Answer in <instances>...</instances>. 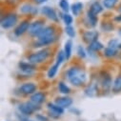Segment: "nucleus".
Masks as SVG:
<instances>
[{
    "label": "nucleus",
    "mask_w": 121,
    "mask_h": 121,
    "mask_svg": "<svg viewBox=\"0 0 121 121\" xmlns=\"http://www.w3.org/2000/svg\"><path fill=\"white\" fill-rule=\"evenodd\" d=\"M65 32H66V34H67V35L69 36V37H74V35H75V31H74V29H73V26H66V28H65Z\"/></svg>",
    "instance_id": "30"
},
{
    "label": "nucleus",
    "mask_w": 121,
    "mask_h": 121,
    "mask_svg": "<svg viewBox=\"0 0 121 121\" xmlns=\"http://www.w3.org/2000/svg\"><path fill=\"white\" fill-rule=\"evenodd\" d=\"M59 66H60V65H58V64L55 63L54 65H52V66L50 68V70L48 71V77H49V78H53V77L55 76V74H56V73H57V71H58Z\"/></svg>",
    "instance_id": "26"
},
{
    "label": "nucleus",
    "mask_w": 121,
    "mask_h": 121,
    "mask_svg": "<svg viewBox=\"0 0 121 121\" xmlns=\"http://www.w3.org/2000/svg\"><path fill=\"white\" fill-rule=\"evenodd\" d=\"M48 110H49V113L51 114V116H52L54 118H58L64 112L63 108L59 107L58 105L53 104V103H49L48 104Z\"/></svg>",
    "instance_id": "6"
},
{
    "label": "nucleus",
    "mask_w": 121,
    "mask_h": 121,
    "mask_svg": "<svg viewBox=\"0 0 121 121\" xmlns=\"http://www.w3.org/2000/svg\"><path fill=\"white\" fill-rule=\"evenodd\" d=\"M41 13H42V14H44L46 17H48L52 21H54V22H57L58 21V15H57L56 12L52 8L48 7V6H45V7H43L41 9Z\"/></svg>",
    "instance_id": "7"
},
{
    "label": "nucleus",
    "mask_w": 121,
    "mask_h": 121,
    "mask_svg": "<svg viewBox=\"0 0 121 121\" xmlns=\"http://www.w3.org/2000/svg\"><path fill=\"white\" fill-rule=\"evenodd\" d=\"M59 7L61 8V10L65 13H68L69 10H70V5H69V2L68 0H60L59 2Z\"/></svg>",
    "instance_id": "28"
},
{
    "label": "nucleus",
    "mask_w": 121,
    "mask_h": 121,
    "mask_svg": "<svg viewBox=\"0 0 121 121\" xmlns=\"http://www.w3.org/2000/svg\"><path fill=\"white\" fill-rule=\"evenodd\" d=\"M72 49H73V43L71 40H68L65 43V47H64V52L66 55V59H70L72 56Z\"/></svg>",
    "instance_id": "20"
},
{
    "label": "nucleus",
    "mask_w": 121,
    "mask_h": 121,
    "mask_svg": "<svg viewBox=\"0 0 121 121\" xmlns=\"http://www.w3.org/2000/svg\"><path fill=\"white\" fill-rule=\"evenodd\" d=\"M20 92L23 95H34L36 91V85L34 83H25L20 87Z\"/></svg>",
    "instance_id": "8"
},
{
    "label": "nucleus",
    "mask_w": 121,
    "mask_h": 121,
    "mask_svg": "<svg viewBox=\"0 0 121 121\" xmlns=\"http://www.w3.org/2000/svg\"><path fill=\"white\" fill-rule=\"evenodd\" d=\"M52 35H54V29L51 26L49 27H45L42 32L38 35L37 38H43V37H47V36H52Z\"/></svg>",
    "instance_id": "17"
},
{
    "label": "nucleus",
    "mask_w": 121,
    "mask_h": 121,
    "mask_svg": "<svg viewBox=\"0 0 121 121\" xmlns=\"http://www.w3.org/2000/svg\"><path fill=\"white\" fill-rule=\"evenodd\" d=\"M103 48H104L103 44H102V43H100L98 40L94 41L93 43H91V44H90V46H89V50L93 51V52H98V51L102 50Z\"/></svg>",
    "instance_id": "21"
},
{
    "label": "nucleus",
    "mask_w": 121,
    "mask_h": 121,
    "mask_svg": "<svg viewBox=\"0 0 121 121\" xmlns=\"http://www.w3.org/2000/svg\"><path fill=\"white\" fill-rule=\"evenodd\" d=\"M82 8H83V4L80 3V2L74 3V4H73L72 7H71L72 12H73V13L74 16H77V15L80 13V12L82 11Z\"/></svg>",
    "instance_id": "22"
},
{
    "label": "nucleus",
    "mask_w": 121,
    "mask_h": 121,
    "mask_svg": "<svg viewBox=\"0 0 121 121\" xmlns=\"http://www.w3.org/2000/svg\"><path fill=\"white\" fill-rule=\"evenodd\" d=\"M118 0H103V6L106 9H112L116 3H117Z\"/></svg>",
    "instance_id": "27"
},
{
    "label": "nucleus",
    "mask_w": 121,
    "mask_h": 121,
    "mask_svg": "<svg viewBox=\"0 0 121 121\" xmlns=\"http://www.w3.org/2000/svg\"><path fill=\"white\" fill-rule=\"evenodd\" d=\"M31 101L35 105H40L45 101V95L43 93H35L31 96Z\"/></svg>",
    "instance_id": "14"
},
{
    "label": "nucleus",
    "mask_w": 121,
    "mask_h": 121,
    "mask_svg": "<svg viewBox=\"0 0 121 121\" xmlns=\"http://www.w3.org/2000/svg\"><path fill=\"white\" fill-rule=\"evenodd\" d=\"M35 1L37 4H42V3H45V2H47L48 0H35Z\"/></svg>",
    "instance_id": "37"
},
{
    "label": "nucleus",
    "mask_w": 121,
    "mask_h": 121,
    "mask_svg": "<svg viewBox=\"0 0 121 121\" xmlns=\"http://www.w3.org/2000/svg\"><path fill=\"white\" fill-rule=\"evenodd\" d=\"M91 13H93L94 14L97 15L98 13H100L102 11H103V7L101 6V4L99 2H94L90 7V10H89Z\"/></svg>",
    "instance_id": "19"
},
{
    "label": "nucleus",
    "mask_w": 121,
    "mask_h": 121,
    "mask_svg": "<svg viewBox=\"0 0 121 121\" xmlns=\"http://www.w3.org/2000/svg\"><path fill=\"white\" fill-rule=\"evenodd\" d=\"M118 11L121 13V3H120V5H119V8H118Z\"/></svg>",
    "instance_id": "39"
},
{
    "label": "nucleus",
    "mask_w": 121,
    "mask_h": 121,
    "mask_svg": "<svg viewBox=\"0 0 121 121\" xmlns=\"http://www.w3.org/2000/svg\"><path fill=\"white\" fill-rule=\"evenodd\" d=\"M18 67L23 73L27 74H32L34 70L35 69V66L33 63H27V62H19Z\"/></svg>",
    "instance_id": "13"
},
{
    "label": "nucleus",
    "mask_w": 121,
    "mask_h": 121,
    "mask_svg": "<svg viewBox=\"0 0 121 121\" xmlns=\"http://www.w3.org/2000/svg\"><path fill=\"white\" fill-rule=\"evenodd\" d=\"M117 54V50L114 48H111V47H107L104 50V55L107 57H113Z\"/></svg>",
    "instance_id": "25"
},
{
    "label": "nucleus",
    "mask_w": 121,
    "mask_h": 121,
    "mask_svg": "<svg viewBox=\"0 0 121 121\" xmlns=\"http://www.w3.org/2000/svg\"><path fill=\"white\" fill-rule=\"evenodd\" d=\"M20 11H21L22 13H25V14H35L37 13L36 8H35L31 4H25V5H23L21 7Z\"/></svg>",
    "instance_id": "16"
},
{
    "label": "nucleus",
    "mask_w": 121,
    "mask_h": 121,
    "mask_svg": "<svg viewBox=\"0 0 121 121\" xmlns=\"http://www.w3.org/2000/svg\"><path fill=\"white\" fill-rule=\"evenodd\" d=\"M102 29H105V31L107 32H110L111 30L112 29V26L109 23H105V25H102Z\"/></svg>",
    "instance_id": "34"
},
{
    "label": "nucleus",
    "mask_w": 121,
    "mask_h": 121,
    "mask_svg": "<svg viewBox=\"0 0 121 121\" xmlns=\"http://www.w3.org/2000/svg\"><path fill=\"white\" fill-rule=\"evenodd\" d=\"M67 78L73 86L80 87L86 82L87 75L82 69L77 67H73L69 69V71L67 72Z\"/></svg>",
    "instance_id": "1"
},
{
    "label": "nucleus",
    "mask_w": 121,
    "mask_h": 121,
    "mask_svg": "<svg viewBox=\"0 0 121 121\" xmlns=\"http://www.w3.org/2000/svg\"><path fill=\"white\" fill-rule=\"evenodd\" d=\"M58 90H59V92L61 94H63V95H68L71 92L70 88L64 82H59L58 83Z\"/></svg>",
    "instance_id": "24"
},
{
    "label": "nucleus",
    "mask_w": 121,
    "mask_h": 121,
    "mask_svg": "<svg viewBox=\"0 0 121 121\" xmlns=\"http://www.w3.org/2000/svg\"><path fill=\"white\" fill-rule=\"evenodd\" d=\"M112 91L115 94H118L121 92V75H118L114 79L112 86Z\"/></svg>",
    "instance_id": "18"
},
{
    "label": "nucleus",
    "mask_w": 121,
    "mask_h": 121,
    "mask_svg": "<svg viewBox=\"0 0 121 121\" xmlns=\"http://www.w3.org/2000/svg\"><path fill=\"white\" fill-rule=\"evenodd\" d=\"M118 46H119V42H118V40H116V39L111 40V41L108 43V47H111V48L116 49V48H118Z\"/></svg>",
    "instance_id": "32"
},
{
    "label": "nucleus",
    "mask_w": 121,
    "mask_h": 121,
    "mask_svg": "<svg viewBox=\"0 0 121 121\" xmlns=\"http://www.w3.org/2000/svg\"><path fill=\"white\" fill-rule=\"evenodd\" d=\"M101 83H102L103 88L106 91H108L111 88V86H112V78H111V76H110L109 73H104V74L101 77Z\"/></svg>",
    "instance_id": "15"
},
{
    "label": "nucleus",
    "mask_w": 121,
    "mask_h": 121,
    "mask_svg": "<svg viewBox=\"0 0 121 121\" xmlns=\"http://www.w3.org/2000/svg\"><path fill=\"white\" fill-rule=\"evenodd\" d=\"M44 22L42 20H36L33 23H31L30 25V28H29V34L31 35L32 36H35V37H37L38 35L42 32V30L44 29Z\"/></svg>",
    "instance_id": "3"
},
{
    "label": "nucleus",
    "mask_w": 121,
    "mask_h": 121,
    "mask_svg": "<svg viewBox=\"0 0 121 121\" xmlns=\"http://www.w3.org/2000/svg\"><path fill=\"white\" fill-rule=\"evenodd\" d=\"M118 35H119L121 36V28H120V29L118 30Z\"/></svg>",
    "instance_id": "38"
},
{
    "label": "nucleus",
    "mask_w": 121,
    "mask_h": 121,
    "mask_svg": "<svg viewBox=\"0 0 121 121\" xmlns=\"http://www.w3.org/2000/svg\"><path fill=\"white\" fill-rule=\"evenodd\" d=\"M17 15L15 13H9L2 17L1 19V27L3 29H10L13 27L17 23Z\"/></svg>",
    "instance_id": "4"
},
{
    "label": "nucleus",
    "mask_w": 121,
    "mask_h": 121,
    "mask_svg": "<svg viewBox=\"0 0 121 121\" xmlns=\"http://www.w3.org/2000/svg\"><path fill=\"white\" fill-rule=\"evenodd\" d=\"M73 20V19L72 15L69 14L68 13H66L63 15V21H64V23L66 24V26H70V25H72Z\"/></svg>",
    "instance_id": "31"
},
{
    "label": "nucleus",
    "mask_w": 121,
    "mask_h": 121,
    "mask_svg": "<svg viewBox=\"0 0 121 121\" xmlns=\"http://www.w3.org/2000/svg\"><path fill=\"white\" fill-rule=\"evenodd\" d=\"M118 48H119V49H121V43L119 44V46H118Z\"/></svg>",
    "instance_id": "40"
},
{
    "label": "nucleus",
    "mask_w": 121,
    "mask_h": 121,
    "mask_svg": "<svg viewBox=\"0 0 121 121\" xmlns=\"http://www.w3.org/2000/svg\"><path fill=\"white\" fill-rule=\"evenodd\" d=\"M77 53H78V56H80L81 58H85L86 57V52L81 46H79L77 48Z\"/></svg>",
    "instance_id": "33"
},
{
    "label": "nucleus",
    "mask_w": 121,
    "mask_h": 121,
    "mask_svg": "<svg viewBox=\"0 0 121 121\" xmlns=\"http://www.w3.org/2000/svg\"><path fill=\"white\" fill-rule=\"evenodd\" d=\"M38 105H35V103H33L32 101L31 102H26V103H22L18 106V109L20 111L21 113H23L24 115H31L35 110Z\"/></svg>",
    "instance_id": "5"
},
{
    "label": "nucleus",
    "mask_w": 121,
    "mask_h": 121,
    "mask_svg": "<svg viewBox=\"0 0 121 121\" xmlns=\"http://www.w3.org/2000/svg\"><path fill=\"white\" fill-rule=\"evenodd\" d=\"M64 59H66V55H65V52L63 51H60L58 53H57V56H56V64L58 65H61L64 61Z\"/></svg>",
    "instance_id": "29"
},
{
    "label": "nucleus",
    "mask_w": 121,
    "mask_h": 121,
    "mask_svg": "<svg viewBox=\"0 0 121 121\" xmlns=\"http://www.w3.org/2000/svg\"><path fill=\"white\" fill-rule=\"evenodd\" d=\"M26 121H30V120H26Z\"/></svg>",
    "instance_id": "41"
},
{
    "label": "nucleus",
    "mask_w": 121,
    "mask_h": 121,
    "mask_svg": "<svg viewBox=\"0 0 121 121\" xmlns=\"http://www.w3.org/2000/svg\"><path fill=\"white\" fill-rule=\"evenodd\" d=\"M51 54V51L49 49H43L39 52H34L31 55L28 56V60L30 63L33 64H40L48 59V57Z\"/></svg>",
    "instance_id": "2"
},
{
    "label": "nucleus",
    "mask_w": 121,
    "mask_h": 121,
    "mask_svg": "<svg viewBox=\"0 0 121 121\" xmlns=\"http://www.w3.org/2000/svg\"><path fill=\"white\" fill-rule=\"evenodd\" d=\"M87 17H88V21L90 23V25L92 27H95L97 23V17L95 14H94L93 13H91L90 11H88L87 13Z\"/></svg>",
    "instance_id": "23"
},
{
    "label": "nucleus",
    "mask_w": 121,
    "mask_h": 121,
    "mask_svg": "<svg viewBox=\"0 0 121 121\" xmlns=\"http://www.w3.org/2000/svg\"><path fill=\"white\" fill-rule=\"evenodd\" d=\"M114 21H116V22H121V14L115 16V17H114Z\"/></svg>",
    "instance_id": "36"
},
{
    "label": "nucleus",
    "mask_w": 121,
    "mask_h": 121,
    "mask_svg": "<svg viewBox=\"0 0 121 121\" xmlns=\"http://www.w3.org/2000/svg\"><path fill=\"white\" fill-rule=\"evenodd\" d=\"M55 104L58 105L59 107H61L63 109L65 108H69L72 106L73 104V99L71 97H67V96H64V97H58L55 99Z\"/></svg>",
    "instance_id": "12"
},
{
    "label": "nucleus",
    "mask_w": 121,
    "mask_h": 121,
    "mask_svg": "<svg viewBox=\"0 0 121 121\" xmlns=\"http://www.w3.org/2000/svg\"><path fill=\"white\" fill-rule=\"evenodd\" d=\"M37 119H39L40 121H48V118H47V117L42 116V115H40V114L37 115Z\"/></svg>",
    "instance_id": "35"
},
{
    "label": "nucleus",
    "mask_w": 121,
    "mask_h": 121,
    "mask_svg": "<svg viewBox=\"0 0 121 121\" xmlns=\"http://www.w3.org/2000/svg\"><path fill=\"white\" fill-rule=\"evenodd\" d=\"M56 40L55 35H52V36H47V37H43V38H38L37 41L35 42V46L34 47H44L47 45H50L52 43H53Z\"/></svg>",
    "instance_id": "9"
},
{
    "label": "nucleus",
    "mask_w": 121,
    "mask_h": 121,
    "mask_svg": "<svg viewBox=\"0 0 121 121\" xmlns=\"http://www.w3.org/2000/svg\"><path fill=\"white\" fill-rule=\"evenodd\" d=\"M83 38H84V41L91 44L93 43L94 41H96L97 38H98V33L95 32V31H87L84 33L83 35Z\"/></svg>",
    "instance_id": "11"
},
{
    "label": "nucleus",
    "mask_w": 121,
    "mask_h": 121,
    "mask_svg": "<svg viewBox=\"0 0 121 121\" xmlns=\"http://www.w3.org/2000/svg\"><path fill=\"white\" fill-rule=\"evenodd\" d=\"M30 25H31V23H30L29 21H23L21 22L15 29L14 31V35L16 36H21L22 35H24L26 32L29 31V28H30Z\"/></svg>",
    "instance_id": "10"
}]
</instances>
